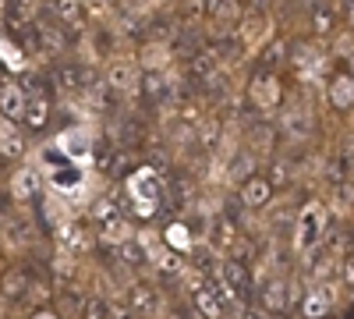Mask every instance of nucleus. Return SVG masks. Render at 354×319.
Instances as JSON below:
<instances>
[{
    "mask_svg": "<svg viewBox=\"0 0 354 319\" xmlns=\"http://www.w3.org/2000/svg\"><path fill=\"white\" fill-rule=\"evenodd\" d=\"M322 235H326V210L319 202H312L298 217V252H315Z\"/></svg>",
    "mask_w": 354,
    "mask_h": 319,
    "instance_id": "nucleus-1",
    "label": "nucleus"
},
{
    "mask_svg": "<svg viewBox=\"0 0 354 319\" xmlns=\"http://www.w3.org/2000/svg\"><path fill=\"white\" fill-rule=\"evenodd\" d=\"M312 128H315V121H312V113L305 107H290V110L280 113V135H283V142H290V146L308 142Z\"/></svg>",
    "mask_w": 354,
    "mask_h": 319,
    "instance_id": "nucleus-2",
    "label": "nucleus"
},
{
    "mask_svg": "<svg viewBox=\"0 0 354 319\" xmlns=\"http://www.w3.org/2000/svg\"><path fill=\"white\" fill-rule=\"evenodd\" d=\"M145 142V121L142 113H121V121L113 125V146L117 149H138Z\"/></svg>",
    "mask_w": 354,
    "mask_h": 319,
    "instance_id": "nucleus-3",
    "label": "nucleus"
},
{
    "mask_svg": "<svg viewBox=\"0 0 354 319\" xmlns=\"http://www.w3.org/2000/svg\"><path fill=\"white\" fill-rule=\"evenodd\" d=\"M270 199H273V181L262 178V174H252L238 188V202L245 210H262V206H270Z\"/></svg>",
    "mask_w": 354,
    "mask_h": 319,
    "instance_id": "nucleus-4",
    "label": "nucleus"
},
{
    "mask_svg": "<svg viewBox=\"0 0 354 319\" xmlns=\"http://www.w3.org/2000/svg\"><path fill=\"white\" fill-rule=\"evenodd\" d=\"M57 245H61V255H82V252H88V245H93V235H88L85 224L71 220V224L57 227Z\"/></svg>",
    "mask_w": 354,
    "mask_h": 319,
    "instance_id": "nucleus-5",
    "label": "nucleus"
},
{
    "mask_svg": "<svg viewBox=\"0 0 354 319\" xmlns=\"http://www.w3.org/2000/svg\"><path fill=\"white\" fill-rule=\"evenodd\" d=\"M287 61H290L294 71H298V78H315L319 68H322V53H319L315 43H294L290 53H287Z\"/></svg>",
    "mask_w": 354,
    "mask_h": 319,
    "instance_id": "nucleus-6",
    "label": "nucleus"
},
{
    "mask_svg": "<svg viewBox=\"0 0 354 319\" xmlns=\"http://www.w3.org/2000/svg\"><path fill=\"white\" fill-rule=\"evenodd\" d=\"M36 284V273L28 266H11L4 270V277H0V295H4L8 302H21L28 298V287Z\"/></svg>",
    "mask_w": 354,
    "mask_h": 319,
    "instance_id": "nucleus-7",
    "label": "nucleus"
},
{
    "mask_svg": "<svg viewBox=\"0 0 354 319\" xmlns=\"http://www.w3.org/2000/svg\"><path fill=\"white\" fill-rule=\"evenodd\" d=\"M28 33H32L36 50H39V53H46V57H57V53H61V50L68 46V39H64V33H61V25L32 21V25H28Z\"/></svg>",
    "mask_w": 354,
    "mask_h": 319,
    "instance_id": "nucleus-8",
    "label": "nucleus"
},
{
    "mask_svg": "<svg viewBox=\"0 0 354 319\" xmlns=\"http://www.w3.org/2000/svg\"><path fill=\"white\" fill-rule=\"evenodd\" d=\"M128 309L135 316H156L163 309V298L153 284H131L128 287Z\"/></svg>",
    "mask_w": 354,
    "mask_h": 319,
    "instance_id": "nucleus-9",
    "label": "nucleus"
},
{
    "mask_svg": "<svg viewBox=\"0 0 354 319\" xmlns=\"http://www.w3.org/2000/svg\"><path fill=\"white\" fill-rule=\"evenodd\" d=\"M259 302L266 312H283L290 305V284L283 277H270V280H262L259 287Z\"/></svg>",
    "mask_w": 354,
    "mask_h": 319,
    "instance_id": "nucleus-10",
    "label": "nucleus"
},
{
    "mask_svg": "<svg viewBox=\"0 0 354 319\" xmlns=\"http://www.w3.org/2000/svg\"><path fill=\"white\" fill-rule=\"evenodd\" d=\"M0 118L4 121H25V89L21 82H4L0 85Z\"/></svg>",
    "mask_w": 354,
    "mask_h": 319,
    "instance_id": "nucleus-11",
    "label": "nucleus"
},
{
    "mask_svg": "<svg viewBox=\"0 0 354 319\" xmlns=\"http://www.w3.org/2000/svg\"><path fill=\"white\" fill-rule=\"evenodd\" d=\"M192 302H195V309H198L202 319H220V316H223V302H220V295L213 291V284H209V280H202V277L192 284Z\"/></svg>",
    "mask_w": 354,
    "mask_h": 319,
    "instance_id": "nucleus-12",
    "label": "nucleus"
},
{
    "mask_svg": "<svg viewBox=\"0 0 354 319\" xmlns=\"http://www.w3.org/2000/svg\"><path fill=\"white\" fill-rule=\"evenodd\" d=\"M103 82H106L110 93H131L135 85H138V68L131 61H110Z\"/></svg>",
    "mask_w": 354,
    "mask_h": 319,
    "instance_id": "nucleus-13",
    "label": "nucleus"
},
{
    "mask_svg": "<svg viewBox=\"0 0 354 319\" xmlns=\"http://www.w3.org/2000/svg\"><path fill=\"white\" fill-rule=\"evenodd\" d=\"M82 96H85V103H88V107H93V110H100V113L113 110V103H117V93H110V89H106V82H103V78H96L93 71H85Z\"/></svg>",
    "mask_w": 354,
    "mask_h": 319,
    "instance_id": "nucleus-14",
    "label": "nucleus"
},
{
    "mask_svg": "<svg viewBox=\"0 0 354 319\" xmlns=\"http://www.w3.org/2000/svg\"><path fill=\"white\" fill-rule=\"evenodd\" d=\"M333 302H337V287L330 284V280H319L312 291H308V298H305V316L308 319H322L330 309H333Z\"/></svg>",
    "mask_w": 354,
    "mask_h": 319,
    "instance_id": "nucleus-15",
    "label": "nucleus"
},
{
    "mask_svg": "<svg viewBox=\"0 0 354 319\" xmlns=\"http://www.w3.org/2000/svg\"><path fill=\"white\" fill-rule=\"evenodd\" d=\"M252 100H255L259 110H277V103H280V82H277V75H270V71L255 75L252 78Z\"/></svg>",
    "mask_w": 354,
    "mask_h": 319,
    "instance_id": "nucleus-16",
    "label": "nucleus"
},
{
    "mask_svg": "<svg viewBox=\"0 0 354 319\" xmlns=\"http://www.w3.org/2000/svg\"><path fill=\"white\" fill-rule=\"evenodd\" d=\"M21 89H25V85H21ZM46 118H50L46 93L39 89V85H28V89H25V121H28V128H43Z\"/></svg>",
    "mask_w": 354,
    "mask_h": 319,
    "instance_id": "nucleus-17",
    "label": "nucleus"
},
{
    "mask_svg": "<svg viewBox=\"0 0 354 319\" xmlns=\"http://www.w3.org/2000/svg\"><path fill=\"white\" fill-rule=\"evenodd\" d=\"M213 21H216V36H220V39H223L227 33H238L241 4H238V0H216V4H213Z\"/></svg>",
    "mask_w": 354,
    "mask_h": 319,
    "instance_id": "nucleus-18",
    "label": "nucleus"
},
{
    "mask_svg": "<svg viewBox=\"0 0 354 319\" xmlns=\"http://www.w3.org/2000/svg\"><path fill=\"white\" fill-rule=\"evenodd\" d=\"M238 245V230H234L230 217H216L209 224V252H230Z\"/></svg>",
    "mask_w": 354,
    "mask_h": 319,
    "instance_id": "nucleus-19",
    "label": "nucleus"
},
{
    "mask_svg": "<svg viewBox=\"0 0 354 319\" xmlns=\"http://www.w3.org/2000/svg\"><path fill=\"white\" fill-rule=\"evenodd\" d=\"M50 82H53L57 93H78L82 85H85V68L82 64H57L53 75H50Z\"/></svg>",
    "mask_w": 354,
    "mask_h": 319,
    "instance_id": "nucleus-20",
    "label": "nucleus"
},
{
    "mask_svg": "<svg viewBox=\"0 0 354 319\" xmlns=\"http://www.w3.org/2000/svg\"><path fill=\"white\" fill-rule=\"evenodd\" d=\"M163 192H167V199H170V210L181 213L188 202H192V195H195V181L188 178V174H174L170 188H163Z\"/></svg>",
    "mask_w": 354,
    "mask_h": 319,
    "instance_id": "nucleus-21",
    "label": "nucleus"
},
{
    "mask_svg": "<svg viewBox=\"0 0 354 319\" xmlns=\"http://www.w3.org/2000/svg\"><path fill=\"white\" fill-rule=\"evenodd\" d=\"M330 103L337 107V110H351V103H354V78H351V71H340V75H333V82H330Z\"/></svg>",
    "mask_w": 354,
    "mask_h": 319,
    "instance_id": "nucleus-22",
    "label": "nucleus"
},
{
    "mask_svg": "<svg viewBox=\"0 0 354 319\" xmlns=\"http://www.w3.org/2000/svg\"><path fill=\"white\" fill-rule=\"evenodd\" d=\"M266 28H270V18L259 15V11H252V15H241V21H238V36H241L245 46H255V43L266 36Z\"/></svg>",
    "mask_w": 354,
    "mask_h": 319,
    "instance_id": "nucleus-23",
    "label": "nucleus"
},
{
    "mask_svg": "<svg viewBox=\"0 0 354 319\" xmlns=\"http://www.w3.org/2000/svg\"><path fill=\"white\" fill-rule=\"evenodd\" d=\"M11 195H15L18 202L36 199V195H39V174H36L32 167H21L15 178H11Z\"/></svg>",
    "mask_w": 354,
    "mask_h": 319,
    "instance_id": "nucleus-24",
    "label": "nucleus"
},
{
    "mask_svg": "<svg viewBox=\"0 0 354 319\" xmlns=\"http://www.w3.org/2000/svg\"><path fill=\"white\" fill-rule=\"evenodd\" d=\"M21 153H25V138H21V131H18L11 121L0 118V156H21Z\"/></svg>",
    "mask_w": 354,
    "mask_h": 319,
    "instance_id": "nucleus-25",
    "label": "nucleus"
},
{
    "mask_svg": "<svg viewBox=\"0 0 354 319\" xmlns=\"http://www.w3.org/2000/svg\"><path fill=\"white\" fill-rule=\"evenodd\" d=\"M270 149H273V128H266V125L252 128V138H248V156H252V160H259V156H266Z\"/></svg>",
    "mask_w": 354,
    "mask_h": 319,
    "instance_id": "nucleus-26",
    "label": "nucleus"
},
{
    "mask_svg": "<svg viewBox=\"0 0 354 319\" xmlns=\"http://www.w3.org/2000/svg\"><path fill=\"white\" fill-rule=\"evenodd\" d=\"M0 18H4V25L8 28H18V33H28V8H21V4H0Z\"/></svg>",
    "mask_w": 354,
    "mask_h": 319,
    "instance_id": "nucleus-27",
    "label": "nucleus"
},
{
    "mask_svg": "<svg viewBox=\"0 0 354 319\" xmlns=\"http://www.w3.org/2000/svg\"><path fill=\"white\" fill-rule=\"evenodd\" d=\"M53 11H57V18H61L64 25H71V28H78V25H82V18H85L82 0H57Z\"/></svg>",
    "mask_w": 354,
    "mask_h": 319,
    "instance_id": "nucleus-28",
    "label": "nucleus"
},
{
    "mask_svg": "<svg viewBox=\"0 0 354 319\" xmlns=\"http://www.w3.org/2000/svg\"><path fill=\"white\" fill-rule=\"evenodd\" d=\"M4 238H8L11 248H21L25 241H32V224H28V220H11V224H4Z\"/></svg>",
    "mask_w": 354,
    "mask_h": 319,
    "instance_id": "nucleus-29",
    "label": "nucleus"
},
{
    "mask_svg": "<svg viewBox=\"0 0 354 319\" xmlns=\"http://www.w3.org/2000/svg\"><path fill=\"white\" fill-rule=\"evenodd\" d=\"M117 255H121V263H128V266H142V263H149L138 238H124L121 245H117Z\"/></svg>",
    "mask_w": 354,
    "mask_h": 319,
    "instance_id": "nucleus-30",
    "label": "nucleus"
},
{
    "mask_svg": "<svg viewBox=\"0 0 354 319\" xmlns=\"http://www.w3.org/2000/svg\"><path fill=\"white\" fill-rule=\"evenodd\" d=\"M93 220H96V224L124 220V217H121V206H117V199H113V195H103V199H96V206H93Z\"/></svg>",
    "mask_w": 354,
    "mask_h": 319,
    "instance_id": "nucleus-31",
    "label": "nucleus"
},
{
    "mask_svg": "<svg viewBox=\"0 0 354 319\" xmlns=\"http://www.w3.org/2000/svg\"><path fill=\"white\" fill-rule=\"evenodd\" d=\"M170 61V46L167 43H153V46H145V57H142V64L149 68V71H163V64Z\"/></svg>",
    "mask_w": 354,
    "mask_h": 319,
    "instance_id": "nucleus-32",
    "label": "nucleus"
},
{
    "mask_svg": "<svg viewBox=\"0 0 354 319\" xmlns=\"http://www.w3.org/2000/svg\"><path fill=\"white\" fill-rule=\"evenodd\" d=\"M333 25H337V11L333 8H315L312 11V33L326 36V33H333Z\"/></svg>",
    "mask_w": 354,
    "mask_h": 319,
    "instance_id": "nucleus-33",
    "label": "nucleus"
},
{
    "mask_svg": "<svg viewBox=\"0 0 354 319\" xmlns=\"http://www.w3.org/2000/svg\"><path fill=\"white\" fill-rule=\"evenodd\" d=\"M283 53H287V46H283V43H270V46H266V53L259 57V68L273 75V71L280 68V61H283Z\"/></svg>",
    "mask_w": 354,
    "mask_h": 319,
    "instance_id": "nucleus-34",
    "label": "nucleus"
},
{
    "mask_svg": "<svg viewBox=\"0 0 354 319\" xmlns=\"http://www.w3.org/2000/svg\"><path fill=\"white\" fill-rule=\"evenodd\" d=\"M100 238H103V241H117V245H121V241L128 238L124 220H110V224H100Z\"/></svg>",
    "mask_w": 354,
    "mask_h": 319,
    "instance_id": "nucleus-35",
    "label": "nucleus"
},
{
    "mask_svg": "<svg viewBox=\"0 0 354 319\" xmlns=\"http://www.w3.org/2000/svg\"><path fill=\"white\" fill-rule=\"evenodd\" d=\"M0 57H4V64H11V68H21V64H25L21 50H18L15 43H8L4 36H0Z\"/></svg>",
    "mask_w": 354,
    "mask_h": 319,
    "instance_id": "nucleus-36",
    "label": "nucleus"
},
{
    "mask_svg": "<svg viewBox=\"0 0 354 319\" xmlns=\"http://www.w3.org/2000/svg\"><path fill=\"white\" fill-rule=\"evenodd\" d=\"M252 163H255V160L248 156V149H241L238 160L230 163V178H252Z\"/></svg>",
    "mask_w": 354,
    "mask_h": 319,
    "instance_id": "nucleus-37",
    "label": "nucleus"
},
{
    "mask_svg": "<svg viewBox=\"0 0 354 319\" xmlns=\"http://www.w3.org/2000/svg\"><path fill=\"white\" fill-rule=\"evenodd\" d=\"M106 305H110V302H103V298H85L82 319H106Z\"/></svg>",
    "mask_w": 354,
    "mask_h": 319,
    "instance_id": "nucleus-38",
    "label": "nucleus"
},
{
    "mask_svg": "<svg viewBox=\"0 0 354 319\" xmlns=\"http://www.w3.org/2000/svg\"><path fill=\"white\" fill-rule=\"evenodd\" d=\"M61 305H64L68 312H82L85 295H82V291H75V287H64V291H61Z\"/></svg>",
    "mask_w": 354,
    "mask_h": 319,
    "instance_id": "nucleus-39",
    "label": "nucleus"
},
{
    "mask_svg": "<svg viewBox=\"0 0 354 319\" xmlns=\"http://www.w3.org/2000/svg\"><path fill=\"white\" fill-rule=\"evenodd\" d=\"M106 319H138V316H135L128 305H117V302H113V305H106Z\"/></svg>",
    "mask_w": 354,
    "mask_h": 319,
    "instance_id": "nucleus-40",
    "label": "nucleus"
},
{
    "mask_svg": "<svg viewBox=\"0 0 354 319\" xmlns=\"http://www.w3.org/2000/svg\"><path fill=\"white\" fill-rule=\"evenodd\" d=\"M113 0H82V8H93V11H106Z\"/></svg>",
    "mask_w": 354,
    "mask_h": 319,
    "instance_id": "nucleus-41",
    "label": "nucleus"
},
{
    "mask_svg": "<svg viewBox=\"0 0 354 319\" xmlns=\"http://www.w3.org/2000/svg\"><path fill=\"white\" fill-rule=\"evenodd\" d=\"M32 319H61V316L50 312V309H39V312H32Z\"/></svg>",
    "mask_w": 354,
    "mask_h": 319,
    "instance_id": "nucleus-42",
    "label": "nucleus"
},
{
    "mask_svg": "<svg viewBox=\"0 0 354 319\" xmlns=\"http://www.w3.org/2000/svg\"><path fill=\"white\" fill-rule=\"evenodd\" d=\"M241 319H266V316H262V312H255V309H248V305H245V309H241Z\"/></svg>",
    "mask_w": 354,
    "mask_h": 319,
    "instance_id": "nucleus-43",
    "label": "nucleus"
},
{
    "mask_svg": "<svg viewBox=\"0 0 354 319\" xmlns=\"http://www.w3.org/2000/svg\"><path fill=\"white\" fill-rule=\"evenodd\" d=\"M131 4H135V8H145V4H153V0H131Z\"/></svg>",
    "mask_w": 354,
    "mask_h": 319,
    "instance_id": "nucleus-44",
    "label": "nucleus"
},
{
    "mask_svg": "<svg viewBox=\"0 0 354 319\" xmlns=\"http://www.w3.org/2000/svg\"><path fill=\"white\" fill-rule=\"evenodd\" d=\"M4 4H21V8H28V0H4Z\"/></svg>",
    "mask_w": 354,
    "mask_h": 319,
    "instance_id": "nucleus-45",
    "label": "nucleus"
}]
</instances>
